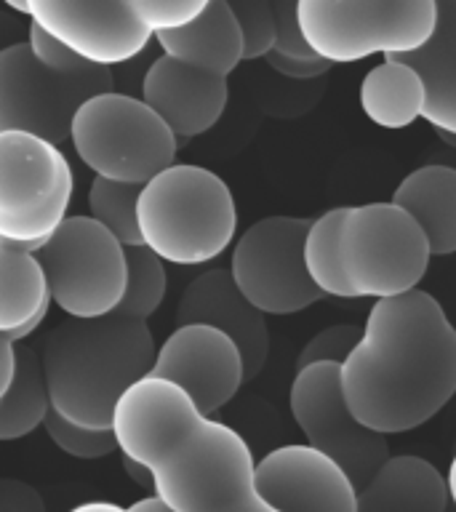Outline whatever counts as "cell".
<instances>
[{
    "label": "cell",
    "instance_id": "836d02e7",
    "mask_svg": "<svg viewBox=\"0 0 456 512\" xmlns=\"http://www.w3.org/2000/svg\"><path fill=\"white\" fill-rule=\"evenodd\" d=\"M0 512H46V502L30 483L0 478Z\"/></svg>",
    "mask_w": 456,
    "mask_h": 512
},
{
    "label": "cell",
    "instance_id": "d4e9b609",
    "mask_svg": "<svg viewBox=\"0 0 456 512\" xmlns=\"http://www.w3.org/2000/svg\"><path fill=\"white\" fill-rule=\"evenodd\" d=\"M344 206L328 208L320 216L310 219L307 235H304V267L307 275L318 286L323 296H339V299H352L350 286L339 267V251H336V238H339V224H342Z\"/></svg>",
    "mask_w": 456,
    "mask_h": 512
},
{
    "label": "cell",
    "instance_id": "d6986e66",
    "mask_svg": "<svg viewBox=\"0 0 456 512\" xmlns=\"http://www.w3.org/2000/svg\"><path fill=\"white\" fill-rule=\"evenodd\" d=\"M446 480L422 456H390L355 488V512H446Z\"/></svg>",
    "mask_w": 456,
    "mask_h": 512
},
{
    "label": "cell",
    "instance_id": "ac0fdd59",
    "mask_svg": "<svg viewBox=\"0 0 456 512\" xmlns=\"http://www.w3.org/2000/svg\"><path fill=\"white\" fill-rule=\"evenodd\" d=\"M435 6L438 19L427 43L390 56H398L422 78V118L440 134L456 136V0H435Z\"/></svg>",
    "mask_w": 456,
    "mask_h": 512
},
{
    "label": "cell",
    "instance_id": "f546056e",
    "mask_svg": "<svg viewBox=\"0 0 456 512\" xmlns=\"http://www.w3.org/2000/svg\"><path fill=\"white\" fill-rule=\"evenodd\" d=\"M134 16L155 35L160 30H176L203 14L211 0H126Z\"/></svg>",
    "mask_w": 456,
    "mask_h": 512
},
{
    "label": "cell",
    "instance_id": "4dcf8cb0",
    "mask_svg": "<svg viewBox=\"0 0 456 512\" xmlns=\"http://www.w3.org/2000/svg\"><path fill=\"white\" fill-rule=\"evenodd\" d=\"M360 339V328L352 323H339V326H328L312 336L310 342L304 344L296 368L310 366V363H342L355 342Z\"/></svg>",
    "mask_w": 456,
    "mask_h": 512
},
{
    "label": "cell",
    "instance_id": "44dd1931",
    "mask_svg": "<svg viewBox=\"0 0 456 512\" xmlns=\"http://www.w3.org/2000/svg\"><path fill=\"white\" fill-rule=\"evenodd\" d=\"M392 203L422 227L432 256L456 251V168L430 163L406 174L392 192Z\"/></svg>",
    "mask_w": 456,
    "mask_h": 512
},
{
    "label": "cell",
    "instance_id": "1f68e13d",
    "mask_svg": "<svg viewBox=\"0 0 456 512\" xmlns=\"http://www.w3.org/2000/svg\"><path fill=\"white\" fill-rule=\"evenodd\" d=\"M270 3L272 19H275V48L278 54L299 56V59H312V48L304 43V35L299 30V14L296 6L299 0H267Z\"/></svg>",
    "mask_w": 456,
    "mask_h": 512
},
{
    "label": "cell",
    "instance_id": "f1b7e54d",
    "mask_svg": "<svg viewBox=\"0 0 456 512\" xmlns=\"http://www.w3.org/2000/svg\"><path fill=\"white\" fill-rule=\"evenodd\" d=\"M243 38V62L262 59L275 48V19L267 0H227Z\"/></svg>",
    "mask_w": 456,
    "mask_h": 512
},
{
    "label": "cell",
    "instance_id": "52a82bcc",
    "mask_svg": "<svg viewBox=\"0 0 456 512\" xmlns=\"http://www.w3.org/2000/svg\"><path fill=\"white\" fill-rule=\"evenodd\" d=\"M336 251L352 299L414 291L432 256L422 227L392 200L344 206Z\"/></svg>",
    "mask_w": 456,
    "mask_h": 512
},
{
    "label": "cell",
    "instance_id": "8992f818",
    "mask_svg": "<svg viewBox=\"0 0 456 512\" xmlns=\"http://www.w3.org/2000/svg\"><path fill=\"white\" fill-rule=\"evenodd\" d=\"M299 30L331 64L374 54H408L435 30V0H299Z\"/></svg>",
    "mask_w": 456,
    "mask_h": 512
},
{
    "label": "cell",
    "instance_id": "cb8c5ba5",
    "mask_svg": "<svg viewBox=\"0 0 456 512\" xmlns=\"http://www.w3.org/2000/svg\"><path fill=\"white\" fill-rule=\"evenodd\" d=\"M51 411L40 355L27 344H16L14 379L0 398V440H19L46 422Z\"/></svg>",
    "mask_w": 456,
    "mask_h": 512
},
{
    "label": "cell",
    "instance_id": "60d3db41",
    "mask_svg": "<svg viewBox=\"0 0 456 512\" xmlns=\"http://www.w3.org/2000/svg\"><path fill=\"white\" fill-rule=\"evenodd\" d=\"M446 494H448V499H451V502L456 504V456L454 459H451V467H448V475L446 478Z\"/></svg>",
    "mask_w": 456,
    "mask_h": 512
},
{
    "label": "cell",
    "instance_id": "b9f144b4",
    "mask_svg": "<svg viewBox=\"0 0 456 512\" xmlns=\"http://www.w3.org/2000/svg\"><path fill=\"white\" fill-rule=\"evenodd\" d=\"M11 11H16V14L27 16V0H3Z\"/></svg>",
    "mask_w": 456,
    "mask_h": 512
},
{
    "label": "cell",
    "instance_id": "ab89813d",
    "mask_svg": "<svg viewBox=\"0 0 456 512\" xmlns=\"http://www.w3.org/2000/svg\"><path fill=\"white\" fill-rule=\"evenodd\" d=\"M70 512H131V510L112 502H83L78 504V507H72Z\"/></svg>",
    "mask_w": 456,
    "mask_h": 512
},
{
    "label": "cell",
    "instance_id": "e0dca14e",
    "mask_svg": "<svg viewBox=\"0 0 456 512\" xmlns=\"http://www.w3.org/2000/svg\"><path fill=\"white\" fill-rule=\"evenodd\" d=\"M176 323H206L230 336L238 344L246 382L254 379L267 363L270 355V331L264 312L256 310L246 296L235 286L230 270H208L192 278L184 288Z\"/></svg>",
    "mask_w": 456,
    "mask_h": 512
},
{
    "label": "cell",
    "instance_id": "83f0119b",
    "mask_svg": "<svg viewBox=\"0 0 456 512\" xmlns=\"http://www.w3.org/2000/svg\"><path fill=\"white\" fill-rule=\"evenodd\" d=\"M48 438L54 440L56 448H62L64 454L75 456V459H102L118 451V440L112 427L107 430H96V427H83L70 419H64L62 414H56L54 408L46 414Z\"/></svg>",
    "mask_w": 456,
    "mask_h": 512
},
{
    "label": "cell",
    "instance_id": "9a60e30c",
    "mask_svg": "<svg viewBox=\"0 0 456 512\" xmlns=\"http://www.w3.org/2000/svg\"><path fill=\"white\" fill-rule=\"evenodd\" d=\"M256 488L280 512H355V486L344 470L307 443L272 448L256 462Z\"/></svg>",
    "mask_w": 456,
    "mask_h": 512
},
{
    "label": "cell",
    "instance_id": "74e56055",
    "mask_svg": "<svg viewBox=\"0 0 456 512\" xmlns=\"http://www.w3.org/2000/svg\"><path fill=\"white\" fill-rule=\"evenodd\" d=\"M22 22H16L14 16L0 11V48L11 46L16 40H22Z\"/></svg>",
    "mask_w": 456,
    "mask_h": 512
},
{
    "label": "cell",
    "instance_id": "603a6c76",
    "mask_svg": "<svg viewBox=\"0 0 456 512\" xmlns=\"http://www.w3.org/2000/svg\"><path fill=\"white\" fill-rule=\"evenodd\" d=\"M360 107L376 126H411L416 118H422V78L398 56H384V62L371 67L360 83Z\"/></svg>",
    "mask_w": 456,
    "mask_h": 512
},
{
    "label": "cell",
    "instance_id": "277c9868",
    "mask_svg": "<svg viewBox=\"0 0 456 512\" xmlns=\"http://www.w3.org/2000/svg\"><path fill=\"white\" fill-rule=\"evenodd\" d=\"M136 216L142 246L182 267L222 256L238 230V206L227 182L192 163H174L142 184Z\"/></svg>",
    "mask_w": 456,
    "mask_h": 512
},
{
    "label": "cell",
    "instance_id": "d590c367",
    "mask_svg": "<svg viewBox=\"0 0 456 512\" xmlns=\"http://www.w3.org/2000/svg\"><path fill=\"white\" fill-rule=\"evenodd\" d=\"M16 344L11 336L0 334V398L6 395L8 384L14 379V366H16Z\"/></svg>",
    "mask_w": 456,
    "mask_h": 512
},
{
    "label": "cell",
    "instance_id": "4fadbf2b",
    "mask_svg": "<svg viewBox=\"0 0 456 512\" xmlns=\"http://www.w3.org/2000/svg\"><path fill=\"white\" fill-rule=\"evenodd\" d=\"M32 24L91 64L131 62L152 40L126 0H27Z\"/></svg>",
    "mask_w": 456,
    "mask_h": 512
},
{
    "label": "cell",
    "instance_id": "3957f363",
    "mask_svg": "<svg viewBox=\"0 0 456 512\" xmlns=\"http://www.w3.org/2000/svg\"><path fill=\"white\" fill-rule=\"evenodd\" d=\"M155 339L144 320L70 318L43 339V376L56 414L107 430L120 395L152 371Z\"/></svg>",
    "mask_w": 456,
    "mask_h": 512
},
{
    "label": "cell",
    "instance_id": "8fae6325",
    "mask_svg": "<svg viewBox=\"0 0 456 512\" xmlns=\"http://www.w3.org/2000/svg\"><path fill=\"white\" fill-rule=\"evenodd\" d=\"M307 227V216H264L251 224L232 248V280L240 294L264 315H291L323 299L304 267Z\"/></svg>",
    "mask_w": 456,
    "mask_h": 512
},
{
    "label": "cell",
    "instance_id": "7402d4cb",
    "mask_svg": "<svg viewBox=\"0 0 456 512\" xmlns=\"http://www.w3.org/2000/svg\"><path fill=\"white\" fill-rule=\"evenodd\" d=\"M51 307L46 272L35 251L0 243V334L24 342Z\"/></svg>",
    "mask_w": 456,
    "mask_h": 512
},
{
    "label": "cell",
    "instance_id": "d6a6232c",
    "mask_svg": "<svg viewBox=\"0 0 456 512\" xmlns=\"http://www.w3.org/2000/svg\"><path fill=\"white\" fill-rule=\"evenodd\" d=\"M27 46H30L32 56L38 59L40 64H46L48 70H56V72H80L86 70L88 64L86 59H80L75 51H70L67 46H62L59 40L51 38L48 32H43L38 24H32L27 27Z\"/></svg>",
    "mask_w": 456,
    "mask_h": 512
},
{
    "label": "cell",
    "instance_id": "ffe728a7",
    "mask_svg": "<svg viewBox=\"0 0 456 512\" xmlns=\"http://www.w3.org/2000/svg\"><path fill=\"white\" fill-rule=\"evenodd\" d=\"M152 38L171 59L216 72L222 78L243 62V38L227 0H211L192 22L176 30H160Z\"/></svg>",
    "mask_w": 456,
    "mask_h": 512
},
{
    "label": "cell",
    "instance_id": "e575fe53",
    "mask_svg": "<svg viewBox=\"0 0 456 512\" xmlns=\"http://www.w3.org/2000/svg\"><path fill=\"white\" fill-rule=\"evenodd\" d=\"M267 64H270L272 70L280 72V75H286V78L294 80H310V78H320V75H326L334 64L328 62V59H320V56H312V59H299V56H286L278 54V51H270V54L264 56Z\"/></svg>",
    "mask_w": 456,
    "mask_h": 512
},
{
    "label": "cell",
    "instance_id": "5b68a950",
    "mask_svg": "<svg viewBox=\"0 0 456 512\" xmlns=\"http://www.w3.org/2000/svg\"><path fill=\"white\" fill-rule=\"evenodd\" d=\"M70 142L94 176L110 182L147 184L174 166V131L136 96L104 91L80 104L72 115Z\"/></svg>",
    "mask_w": 456,
    "mask_h": 512
},
{
    "label": "cell",
    "instance_id": "7a4b0ae2",
    "mask_svg": "<svg viewBox=\"0 0 456 512\" xmlns=\"http://www.w3.org/2000/svg\"><path fill=\"white\" fill-rule=\"evenodd\" d=\"M339 382L350 411L371 430L422 427L456 392L454 323L422 288L376 299L339 363Z\"/></svg>",
    "mask_w": 456,
    "mask_h": 512
},
{
    "label": "cell",
    "instance_id": "2e32d148",
    "mask_svg": "<svg viewBox=\"0 0 456 512\" xmlns=\"http://www.w3.org/2000/svg\"><path fill=\"white\" fill-rule=\"evenodd\" d=\"M227 96V78L166 54L150 64L142 80V102L174 131V136L184 139L211 131L224 115Z\"/></svg>",
    "mask_w": 456,
    "mask_h": 512
},
{
    "label": "cell",
    "instance_id": "6da1fadb",
    "mask_svg": "<svg viewBox=\"0 0 456 512\" xmlns=\"http://www.w3.org/2000/svg\"><path fill=\"white\" fill-rule=\"evenodd\" d=\"M112 432L118 451L147 464L155 491L176 512H280L256 488V462L235 427L203 416L190 395L142 376L120 395Z\"/></svg>",
    "mask_w": 456,
    "mask_h": 512
},
{
    "label": "cell",
    "instance_id": "7c38bea8",
    "mask_svg": "<svg viewBox=\"0 0 456 512\" xmlns=\"http://www.w3.org/2000/svg\"><path fill=\"white\" fill-rule=\"evenodd\" d=\"M288 406L307 438V446L331 456L355 488L363 486L390 459L387 435L366 427L347 406L339 382V363L296 368Z\"/></svg>",
    "mask_w": 456,
    "mask_h": 512
},
{
    "label": "cell",
    "instance_id": "ba28073f",
    "mask_svg": "<svg viewBox=\"0 0 456 512\" xmlns=\"http://www.w3.org/2000/svg\"><path fill=\"white\" fill-rule=\"evenodd\" d=\"M75 176L56 144L0 131V243L38 251L67 219Z\"/></svg>",
    "mask_w": 456,
    "mask_h": 512
},
{
    "label": "cell",
    "instance_id": "f35d334b",
    "mask_svg": "<svg viewBox=\"0 0 456 512\" xmlns=\"http://www.w3.org/2000/svg\"><path fill=\"white\" fill-rule=\"evenodd\" d=\"M131 512H176L171 510L163 499H160L158 494H150V496H144V499H139V502H134L131 507H128Z\"/></svg>",
    "mask_w": 456,
    "mask_h": 512
},
{
    "label": "cell",
    "instance_id": "4316f807",
    "mask_svg": "<svg viewBox=\"0 0 456 512\" xmlns=\"http://www.w3.org/2000/svg\"><path fill=\"white\" fill-rule=\"evenodd\" d=\"M142 184L110 182L102 176H94L88 187V216L107 227L123 246H142V232H139V203Z\"/></svg>",
    "mask_w": 456,
    "mask_h": 512
},
{
    "label": "cell",
    "instance_id": "30bf717a",
    "mask_svg": "<svg viewBox=\"0 0 456 512\" xmlns=\"http://www.w3.org/2000/svg\"><path fill=\"white\" fill-rule=\"evenodd\" d=\"M110 67L88 64L80 72L48 70L27 40L0 48V131H24L62 147L72 115L86 99L112 91Z\"/></svg>",
    "mask_w": 456,
    "mask_h": 512
},
{
    "label": "cell",
    "instance_id": "9c48e42d",
    "mask_svg": "<svg viewBox=\"0 0 456 512\" xmlns=\"http://www.w3.org/2000/svg\"><path fill=\"white\" fill-rule=\"evenodd\" d=\"M51 304L70 318H104L126 291V246L88 214L67 216L35 251Z\"/></svg>",
    "mask_w": 456,
    "mask_h": 512
},
{
    "label": "cell",
    "instance_id": "8d00e7d4",
    "mask_svg": "<svg viewBox=\"0 0 456 512\" xmlns=\"http://www.w3.org/2000/svg\"><path fill=\"white\" fill-rule=\"evenodd\" d=\"M123 470L131 480H134L136 486H142L144 491H155V480H152V470L147 464L136 462L131 456H123Z\"/></svg>",
    "mask_w": 456,
    "mask_h": 512
},
{
    "label": "cell",
    "instance_id": "484cf974",
    "mask_svg": "<svg viewBox=\"0 0 456 512\" xmlns=\"http://www.w3.org/2000/svg\"><path fill=\"white\" fill-rule=\"evenodd\" d=\"M166 262L147 246L126 248V291L115 307V315L131 320H147L158 312L166 299Z\"/></svg>",
    "mask_w": 456,
    "mask_h": 512
},
{
    "label": "cell",
    "instance_id": "5bb4252c",
    "mask_svg": "<svg viewBox=\"0 0 456 512\" xmlns=\"http://www.w3.org/2000/svg\"><path fill=\"white\" fill-rule=\"evenodd\" d=\"M150 374L182 387L203 416L227 406L246 382L238 344L206 323L176 326L155 350Z\"/></svg>",
    "mask_w": 456,
    "mask_h": 512
}]
</instances>
